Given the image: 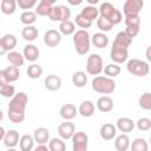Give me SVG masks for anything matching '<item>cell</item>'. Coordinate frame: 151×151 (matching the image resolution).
I'll list each match as a JSON object with an SVG mask.
<instances>
[{
  "label": "cell",
  "instance_id": "cell-3",
  "mask_svg": "<svg viewBox=\"0 0 151 151\" xmlns=\"http://www.w3.org/2000/svg\"><path fill=\"white\" fill-rule=\"evenodd\" d=\"M92 90L100 94H111L116 90V83L113 79L104 77V76H97L92 80Z\"/></svg>",
  "mask_w": 151,
  "mask_h": 151
},
{
  "label": "cell",
  "instance_id": "cell-30",
  "mask_svg": "<svg viewBox=\"0 0 151 151\" xmlns=\"http://www.w3.org/2000/svg\"><path fill=\"white\" fill-rule=\"evenodd\" d=\"M0 9L4 14L11 15L17 11V1L15 0H2L0 2Z\"/></svg>",
  "mask_w": 151,
  "mask_h": 151
},
{
  "label": "cell",
  "instance_id": "cell-4",
  "mask_svg": "<svg viewBox=\"0 0 151 151\" xmlns=\"http://www.w3.org/2000/svg\"><path fill=\"white\" fill-rule=\"evenodd\" d=\"M98 12H99V17L101 18H105L106 20H109L113 26L114 25H118L122 20H123V15L120 13L119 9H117L110 2H103L99 8H98Z\"/></svg>",
  "mask_w": 151,
  "mask_h": 151
},
{
  "label": "cell",
  "instance_id": "cell-33",
  "mask_svg": "<svg viewBox=\"0 0 151 151\" xmlns=\"http://www.w3.org/2000/svg\"><path fill=\"white\" fill-rule=\"evenodd\" d=\"M74 32H76V26H74V22H72L71 20L61 21L59 24V33L60 34L71 35V34H74Z\"/></svg>",
  "mask_w": 151,
  "mask_h": 151
},
{
  "label": "cell",
  "instance_id": "cell-14",
  "mask_svg": "<svg viewBox=\"0 0 151 151\" xmlns=\"http://www.w3.org/2000/svg\"><path fill=\"white\" fill-rule=\"evenodd\" d=\"M99 134H100L101 139H104V140H112L117 136V129H116V126L113 124L105 123V124H103L100 126Z\"/></svg>",
  "mask_w": 151,
  "mask_h": 151
},
{
  "label": "cell",
  "instance_id": "cell-44",
  "mask_svg": "<svg viewBox=\"0 0 151 151\" xmlns=\"http://www.w3.org/2000/svg\"><path fill=\"white\" fill-rule=\"evenodd\" d=\"M74 21H76V25H77L78 27H80L81 29H85V31L92 26V22L88 21V20H86V19H84L80 14H77V15H76Z\"/></svg>",
  "mask_w": 151,
  "mask_h": 151
},
{
  "label": "cell",
  "instance_id": "cell-11",
  "mask_svg": "<svg viewBox=\"0 0 151 151\" xmlns=\"http://www.w3.org/2000/svg\"><path fill=\"white\" fill-rule=\"evenodd\" d=\"M74 132H76V126L73 123H71L68 120H65L64 123H61L58 126V134L63 140L71 139L72 136L74 134Z\"/></svg>",
  "mask_w": 151,
  "mask_h": 151
},
{
  "label": "cell",
  "instance_id": "cell-2",
  "mask_svg": "<svg viewBox=\"0 0 151 151\" xmlns=\"http://www.w3.org/2000/svg\"><path fill=\"white\" fill-rule=\"evenodd\" d=\"M73 44L74 48L78 54L85 55L90 51V45H91V37L87 31L85 29H78L73 34Z\"/></svg>",
  "mask_w": 151,
  "mask_h": 151
},
{
  "label": "cell",
  "instance_id": "cell-6",
  "mask_svg": "<svg viewBox=\"0 0 151 151\" xmlns=\"http://www.w3.org/2000/svg\"><path fill=\"white\" fill-rule=\"evenodd\" d=\"M47 17L52 21H59V22L67 21V20H70V17H71V9L65 5H59V6L54 5L51 8Z\"/></svg>",
  "mask_w": 151,
  "mask_h": 151
},
{
  "label": "cell",
  "instance_id": "cell-16",
  "mask_svg": "<svg viewBox=\"0 0 151 151\" xmlns=\"http://www.w3.org/2000/svg\"><path fill=\"white\" fill-rule=\"evenodd\" d=\"M60 117L64 120H68L71 122L73 118H76V116L78 114V109L73 105V104H64L60 110H59Z\"/></svg>",
  "mask_w": 151,
  "mask_h": 151
},
{
  "label": "cell",
  "instance_id": "cell-53",
  "mask_svg": "<svg viewBox=\"0 0 151 151\" xmlns=\"http://www.w3.org/2000/svg\"><path fill=\"white\" fill-rule=\"evenodd\" d=\"M150 47H151V46H149V47H147V50H146V59H147L149 61L151 60V55H150Z\"/></svg>",
  "mask_w": 151,
  "mask_h": 151
},
{
  "label": "cell",
  "instance_id": "cell-28",
  "mask_svg": "<svg viewBox=\"0 0 151 151\" xmlns=\"http://www.w3.org/2000/svg\"><path fill=\"white\" fill-rule=\"evenodd\" d=\"M38 28L35 26H25L22 29H21V37L24 40L31 42V41H34L37 38H38Z\"/></svg>",
  "mask_w": 151,
  "mask_h": 151
},
{
  "label": "cell",
  "instance_id": "cell-54",
  "mask_svg": "<svg viewBox=\"0 0 151 151\" xmlns=\"http://www.w3.org/2000/svg\"><path fill=\"white\" fill-rule=\"evenodd\" d=\"M87 2L90 6H94L96 4H98V0H87Z\"/></svg>",
  "mask_w": 151,
  "mask_h": 151
},
{
  "label": "cell",
  "instance_id": "cell-8",
  "mask_svg": "<svg viewBox=\"0 0 151 151\" xmlns=\"http://www.w3.org/2000/svg\"><path fill=\"white\" fill-rule=\"evenodd\" d=\"M127 57H129V48L127 47H124L122 45H118V44H112V47H111V51H110V58L111 60L119 65V64H123L127 60Z\"/></svg>",
  "mask_w": 151,
  "mask_h": 151
},
{
  "label": "cell",
  "instance_id": "cell-41",
  "mask_svg": "<svg viewBox=\"0 0 151 151\" xmlns=\"http://www.w3.org/2000/svg\"><path fill=\"white\" fill-rule=\"evenodd\" d=\"M97 27L104 33V32H109V31H111L112 27H113V25H112L109 20H106L105 18L98 17V19H97Z\"/></svg>",
  "mask_w": 151,
  "mask_h": 151
},
{
  "label": "cell",
  "instance_id": "cell-46",
  "mask_svg": "<svg viewBox=\"0 0 151 151\" xmlns=\"http://www.w3.org/2000/svg\"><path fill=\"white\" fill-rule=\"evenodd\" d=\"M139 29H140V26H126L125 28V34L130 38V39H133L138 33H139Z\"/></svg>",
  "mask_w": 151,
  "mask_h": 151
},
{
  "label": "cell",
  "instance_id": "cell-40",
  "mask_svg": "<svg viewBox=\"0 0 151 151\" xmlns=\"http://www.w3.org/2000/svg\"><path fill=\"white\" fill-rule=\"evenodd\" d=\"M138 104H139V107L143 109V110H151V93L150 92H144L139 99H138Z\"/></svg>",
  "mask_w": 151,
  "mask_h": 151
},
{
  "label": "cell",
  "instance_id": "cell-37",
  "mask_svg": "<svg viewBox=\"0 0 151 151\" xmlns=\"http://www.w3.org/2000/svg\"><path fill=\"white\" fill-rule=\"evenodd\" d=\"M28 78L31 79H38L42 76V67L39 65V64H32L27 67V71H26Z\"/></svg>",
  "mask_w": 151,
  "mask_h": 151
},
{
  "label": "cell",
  "instance_id": "cell-51",
  "mask_svg": "<svg viewBox=\"0 0 151 151\" xmlns=\"http://www.w3.org/2000/svg\"><path fill=\"white\" fill-rule=\"evenodd\" d=\"M5 133H6V130L4 129V126H1V125H0V140H2V139H4Z\"/></svg>",
  "mask_w": 151,
  "mask_h": 151
},
{
  "label": "cell",
  "instance_id": "cell-49",
  "mask_svg": "<svg viewBox=\"0 0 151 151\" xmlns=\"http://www.w3.org/2000/svg\"><path fill=\"white\" fill-rule=\"evenodd\" d=\"M32 151H50V150H48V147L44 144V145H38V146H35Z\"/></svg>",
  "mask_w": 151,
  "mask_h": 151
},
{
  "label": "cell",
  "instance_id": "cell-23",
  "mask_svg": "<svg viewBox=\"0 0 151 151\" xmlns=\"http://www.w3.org/2000/svg\"><path fill=\"white\" fill-rule=\"evenodd\" d=\"M130 138L126 133H122L119 136H116L114 139V147L117 151H127L130 147Z\"/></svg>",
  "mask_w": 151,
  "mask_h": 151
},
{
  "label": "cell",
  "instance_id": "cell-12",
  "mask_svg": "<svg viewBox=\"0 0 151 151\" xmlns=\"http://www.w3.org/2000/svg\"><path fill=\"white\" fill-rule=\"evenodd\" d=\"M61 41V34L59 33V31L57 29H48L47 32H45L44 34V44L48 47H55L60 44Z\"/></svg>",
  "mask_w": 151,
  "mask_h": 151
},
{
  "label": "cell",
  "instance_id": "cell-21",
  "mask_svg": "<svg viewBox=\"0 0 151 151\" xmlns=\"http://www.w3.org/2000/svg\"><path fill=\"white\" fill-rule=\"evenodd\" d=\"M33 139L38 145H44L50 140V131L46 127H37L33 133Z\"/></svg>",
  "mask_w": 151,
  "mask_h": 151
},
{
  "label": "cell",
  "instance_id": "cell-55",
  "mask_svg": "<svg viewBox=\"0 0 151 151\" xmlns=\"http://www.w3.org/2000/svg\"><path fill=\"white\" fill-rule=\"evenodd\" d=\"M2 118H4V112H2V110H0V122L2 120Z\"/></svg>",
  "mask_w": 151,
  "mask_h": 151
},
{
  "label": "cell",
  "instance_id": "cell-31",
  "mask_svg": "<svg viewBox=\"0 0 151 151\" xmlns=\"http://www.w3.org/2000/svg\"><path fill=\"white\" fill-rule=\"evenodd\" d=\"M1 41H2V45L5 47V50L7 52H11L14 50V47L17 46V37L14 34H5L2 38H1Z\"/></svg>",
  "mask_w": 151,
  "mask_h": 151
},
{
  "label": "cell",
  "instance_id": "cell-9",
  "mask_svg": "<svg viewBox=\"0 0 151 151\" xmlns=\"http://www.w3.org/2000/svg\"><path fill=\"white\" fill-rule=\"evenodd\" d=\"M144 6L143 0H126L123 6V13L125 18L127 17H138Z\"/></svg>",
  "mask_w": 151,
  "mask_h": 151
},
{
  "label": "cell",
  "instance_id": "cell-20",
  "mask_svg": "<svg viewBox=\"0 0 151 151\" xmlns=\"http://www.w3.org/2000/svg\"><path fill=\"white\" fill-rule=\"evenodd\" d=\"M96 105H97V109L100 112L107 113V112L112 111V109H113V100L109 96H101V97L98 98Z\"/></svg>",
  "mask_w": 151,
  "mask_h": 151
},
{
  "label": "cell",
  "instance_id": "cell-10",
  "mask_svg": "<svg viewBox=\"0 0 151 151\" xmlns=\"http://www.w3.org/2000/svg\"><path fill=\"white\" fill-rule=\"evenodd\" d=\"M71 140H72V151H87L88 136L85 132L83 131L74 132Z\"/></svg>",
  "mask_w": 151,
  "mask_h": 151
},
{
  "label": "cell",
  "instance_id": "cell-56",
  "mask_svg": "<svg viewBox=\"0 0 151 151\" xmlns=\"http://www.w3.org/2000/svg\"><path fill=\"white\" fill-rule=\"evenodd\" d=\"M6 151H17V150H15L14 147H9V149H7Z\"/></svg>",
  "mask_w": 151,
  "mask_h": 151
},
{
  "label": "cell",
  "instance_id": "cell-34",
  "mask_svg": "<svg viewBox=\"0 0 151 151\" xmlns=\"http://www.w3.org/2000/svg\"><path fill=\"white\" fill-rule=\"evenodd\" d=\"M131 151H149V144L144 138H136L130 143Z\"/></svg>",
  "mask_w": 151,
  "mask_h": 151
},
{
  "label": "cell",
  "instance_id": "cell-15",
  "mask_svg": "<svg viewBox=\"0 0 151 151\" xmlns=\"http://www.w3.org/2000/svg\"><path fill=\"white\" fill-rule=\"evenodd\" d=\"M54 0H41L35 6V11L34 13L37 14V17H47L51 8L54 6Z\"/></svg>",
  "mask_w": 151,
  "mask_h": 151
},
{
  "label": "cell",
  "instance_id": "cell-17",
  "mask_svg": "<svg viewBox=\"0 0 151 151\" xmlns=\"http://www.w3.org/2000/svg\"><path fill=\"white\" fill-rule=\"evenodd\" d=\"M114 126L120 132L126 133V132H131L134 129V122L129 117H120V118L117 119Z\"/></svg>",
  "mask_w": 151,
  "mask_h": 151
},
{
  "label": "cell",
  "instance_id": "cell-5",
  "mask_svg": "<svg viewBox=\"0 0 151 151\" xmlns=\"http://www.w3.org/2000/svg\"><path fill=\"white\" fill-rule=\"evenodd\" d=\"M126 70L130 74H132L134 77H145L149 74L150 66L144 60L132 58L126 63Z\"/></svg>",
  "mask_w": 151,
  "mask_h": 151
},
{
  "label": "cell",
  "instance_id": "cell-36",
  "mask_svg": "<svg viewBox=\"0 0 151 151\" xmlns=\"http://www.w3.org/2000/svg\"><path fill=\"white\" fill-rule=\"evenodd\" d=\"M50 151H66V143L61 138H52L48 140Z\"/></svg>",
  "mask_w": 151,
  "mask_h": 151
},
{
  "label": "cell",
  "instance_id": "cell-47",
  "mask_svg": "<svg viewBox=\"0 0 151 151\" xmlns=\"http://www.w3.org/2000/svg\"><path fill=\"white\" fill-rule=\"evenodd\" d=\"M126 26H140V18L138 17H127L125 18Z\"/></svg>",
  "mask_w": 151,
  "mask_h": 151
},
{
  "label": "cell",
  "instance_id": "cell-45",
  "mask_svg": "<svg viewBox=\"0 0 151 151\" xmlns=\"http://www.w3.org/2000/svg\"><path fill=\"white\" fill-rule=\"evenodd\" d=\"M17 6H19L21 9H31L34 6H37V1L35 0H18L17 1Z\"/></svg>",
  "mask_w": 151,
  "mask_h": 151
},
{
  "label": "cell",
  "instance_id": "cell-27",
  "mask_svg": "<svg viewBox=\"0 0 151 151\" xmlns=\"http://www.w3.org/2000/svg\"><path fill=\"white\" fill-rule=\"evenodd\" d=\"M34 139L31 134H22L19 139L20 151H32L34 149Z\"/></svg>",
  "mask_w": 151,
  "mask_h": 151
},
{
  "label": "cell",
  "instance_id": "cell-29",
  "mask_svg": "<svg viewBox=\"0 0 151 151\" xmlns=\"http://www.w3.org/2000/svg\"><path fill=\"white\" fill-rule=\"evenodd\" d=\"M72 84L76 86V87H84L87 81H88V78H87V74L83 71H77L72 74Z\"/></svg>",
  "mask_w": 151,
  "mask_h": 151
},
{
  "label": "cell",
  "instance_id": "cell-22",
  "mask_svg": "<svg viewBox=\"0 0 151 151\" xmlns=\"http://www.w3.org/2000/svg\"><path fill=\"white\" fill-rule=\"evenodd\" d=\"M94 110H96L94 104L91 100H84L80 104V106L78 107V113L83 117L88 118V117H92L94 114Z\"/></svg>",
  "mask_w": 151,
  "mask_h": 151
},
{
  "label": "cell",
  "instance_id": "cell-35",
  "mask_svg": "<svg viewBox=\"0 0 151 151\" xmlns=\"http://www.w3.org/2000/svg\"><path fill=\"white\" fill-rule=\"evenodd\" d=\"M4 72H5L6 78H7V80H8L9 84L17 81V80L19 79V77H20V71H19V68H18V67H14V66H12V65H11V66H7V67L4 70Z\"/></svg>",
  "mask_w": 151,
  "mask_h": 151
},
{
  "label": "cell",
  "instance_id": "cell-57",
  "mask_svg": "<svg viewBox=\"0 0 151 151\" xmlns=\"http://www.w3.org/2000/svg\"><path fill=\"white\" fill-rule=\"evenodd\" d=\"M0 24H1V21H0Z\"/></svg>",
  "mask_w": 151,
  "mask_h": 151
},
{
  "label": "cell",
  "instance_id": "cell-39",
  "mask_svg": "<svg viewBox=\"0 0 151 151\" xmlns=\"http://www.w3.org/2000/svg\"><path fill=\"white\" fill-rule=\"evenodd\" d=\"M113 42H114V44H118V45H122V46H124V47H127V48H129V46H130V45H131V42H132V39H130V38L125 34V32H124V31H120V32H118V33L116 34V38H114Z\"/></svg>",
  "mask_w": 151,
  "mask_h": 151
},
{
  "label": "cell",
  "instance_id": "cell-7",
  "mask_svg": "<svg viewBox=\"0 0 151 151\" xmlns=\"http://www.w3.org/2000/svg\"><path fill=\"white\" fill-rule=\"evenodd\" d=\"M103 59L99 54L92 53L87 57L86 60V72L91 76H98L103 71Z\"/></svg>",
  "mask_w": 151,
  "mask_h": 151
},
{
  "label": "cell",
  "instance_id": "cell-18",
  "mask_svg": "<svg viewBox=\"0 0 151 151\" xmlns=\"http://www.w3.org/2000/svg\"><path fill=\"white\" fill-rule=\"evenodd\" d=\"M19 139H20V136H19V132L14 129L12 130H8L6 131L5 133V137H4V144L6 147H15L18 144H19Z\"/></svg>",
  "mask_w": 151,
  "mask_h": 151
},
{
  "label": "cell",
  "instance_id": "cell-25",
  "mask_svg": "<svg viewBox=\"0 0 151 151\" xmlns=\"http://www.w3.org/2000/svg\"><path fill=\"white\" fill-rule=\"evenodd\" d=\"M91 42L97 48H105L109 45V37L103 32H97V33H94L92 35Z\"/></svg>",
  "mask_w": 151,
  "mask_h": 151
},
{
  "label": "cell",
  "instance_id": "cell-19",
  "mask_svg": "<svg viewBox=\"0 0 151 151\" xmlns=\"http://www.w3.org/2000/svg\"><path fill=\"white\" fill-rule=\"evenodd\" d=\"M22 55L25 58V60H28L31 63H34L39 55H40V51L39 48L34 45V44H28L24 47V51H22Z\"/></svg>",
  "mask_w": 151,
  "mask_h": 151
},
{
  "label": "cell",
  "instance_id": "cell-50",
  "mask_svg": "<svg viewBox=\"0 0 151 151\" xmlns=\"http://www.w3.org/2000/svg\"><path fill=\"white\" fill-rule=\"evenodd\" d=\"M6 53H7V51L5 50V47L2 45V41H1V38H0V57L4 55V54H6Z\"/></svg>",
  "mask_w": 151,
  "mask_h": 151
},
{
  "label": "cell",
  "instance_id": "cell-52",
  "mask_svg": "<svg viewBox=\"0 0 151 151\" xmlns=\"http://www.w3.org/2000/svg\"><path fill=\"white\" fill-rule=\"evenodd\" d=\"M68 4H71V5H80L81 4V0H77V1H73V0H68Z\"/></svg>",
  "mask_w": 151,
  "mask_h": 151
},
{
  "label": "cell",
  "instance_id": "cell-42",
  "mask_svg": "<svg viewBox=\"0 0 151 151\" xmlns=\"http://www.w3.org/2000/svg\"><path fill=\"white\" fill-rule=\"evenodd\" d=\"M0 94L4 98H11L12 99L15 94V87L11 84H6L2 87H0Z\"/></svg>",
  "mask_w": 151,
  "mask_h": 151
},
{
  "label": "cell",
  "instance_id": "cell-48",
  "mask_svg": "<svg viewBox=\"0 0 151 151\" xmlns=\"http://www.w3.org/2000/svg\"><path fill=\"white\" fill-rule=\"evenodd\" d=\"M6 84H9V83H8L7 78H6V74H5L4 70H0V87H2Z\"/></svg>",
  "mask_w": 151,
  "mask_h": 151
},
{
  "label": "cell",
  "instance_id": "cell-13",
  "mask_svg": "<svg viewBox=\"0 0 151 151\" xmlns=\"http://www.w3.org/2000/svg\"><path fill=\"white\" fill-rule=\"evenodd\" d=\"M44 85H45L46 90H48L51 92H55V91L60 90V87H61V78L57 74H50L45 78Z\"/></svg>",
  "mask_w": 151,
  "mask_h": 151
},
{
  "label": "cell",
  "instance_id": "cell-26",
  "mask_svg": "<svg viewBox=\"0 0 151 151\" xmlns=\"http://www.w3.org/2000/svg\"><path fill=\"white\" fill-rule=\"evenodd\" d=\"M7 60H8V63H9L12 66L18 67V68L25 64V58H24L22 53L17 52V51H11V52H8V53H7Z\"/></svg>",
  "mask_w": 151,
  "mask_h": 151
},
{
  "label": "cell",
  "instance_id": "cell-32",
  "mask_svg": "<svg viewBox=\"0 0 151 151\" xmlns=\"http://www.w3.org/2000/svg\"><path fill=\"white\" fill-rule=\"evenodd\" d=\"M20 21L25 26H33V24L37 21V14L33 11H24L20 14Z\"/></svg>",
  "mask_w": 151,
  "mask_h": 151
},
{
  "label": "cell",
  "instance_id": "cell-38",
  "mask_svg": "<svg viewBox=\"0 0 151 151\" xmlns=\"http://www.w3.org/2000/svg\"><path fill=\"white\" fill-rule=\"evenodd\" d=\"M103 70H104L105 77L111 78V79H113L114 77L119 76V73H120V66L117 65V64H114V63H113V64H109V65H106Z\"/></svg>",
  "mask_w": 151,
  "mask_h": 151
},
{
  "label": "cell",
  "instance_id": "cell-1",
  "mask_svg": "<svg viewBox=\"0 0 151 151\" xmlns=\"http://www.w3.org/2000/svg\"><path fill=\"white\" fill-rule=\"evenodd\" d=\"M28 103V96L25 92H18L14 94V97L11 99L8 104V119L12 123L20 124L25 120V110Z\"/></svg>",
  "mask_w": 151,
  "mask_h": 151
},
{
  "label": "cell",
  "instance_id": "cell-24",
  "mask_svg": "<svg viewBox=\"0 0 151 151\" xmlns=\"http://www.w3.org/2000/svg\"><path fill=\"white\" fill-rule=\"evenodd\" d=\"M84 19H86V20H88V21H93V20H97L98 19V17H99V12H98V8L96 7V6H90V5H87V6H85L83 9H81V12L79 13Z\"/></svg>",
  "mask_w": 151,
  "mask_h": 151
},
{
  "label": "cell",
  "instance_id": "cell-43",
  "mask_svg": "<svg viewBox=\"0 0 151 151\" xmlns=\"http://www.w3.org/2000/svg\"><path fill=\"white\" fill-rule=\"evenodd\" d=\"M136 126L139 131H149L151 129V119L146 118V117L139 118L136 123Z\"/></svg>",
  "mask_w": 151,
  "mask_h": 151
}]
</instances>
